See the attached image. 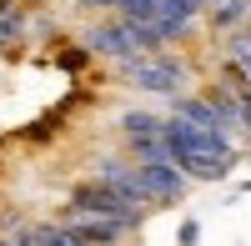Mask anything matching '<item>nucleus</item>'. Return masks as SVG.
Segmentation results:
<instances>
[{
  "label": "nucleus",
  "instance_id": "nucleus-2",
  "mask_svg": "<svg viewBox=\"0 0 251 246\" xmlns=\"http://www.w3.org/2000/svg\"><path fill=\"white\" fill-rule=\"evenodd\" d=\"M66 216H106V221H126V226H141V216L146 211H136L126 196H116L106 181H80V186H71V196H66Z\"/></svg>",
  "mask_w": 251,
  "mask_h": 246
},
{
  "label": "nucleus",
  "instance_id": "nucleus-1",
  "mask_svg": "<svg viewBox=\"0 0 251 246\" xmlns=\"http://www.w3.org/2000/svg\"><path fill=\"white\" fill-rule=\"evenodd\" d=\"M161 141H166L171 166H176L186 181L226 176V166L236 161L231 136H221V131H196V126H186L181 116H161Z\"/></svg>",
  "mask_w": 251,
  "mask_h": 246
},
{
  "label": "nucleus",
  "instance_id": "nucleus-5",
  "mask_svg": "<svg viewBox=\"0 0 251 246\" xmlns=\"http://www.w3.org/2000/svg\"><path fill=\"white\" fill-rule=\"evenodd\" d=\"M20 30H25V15H20V5H15V0H0V50L15 46Z\"/></svg>",
  "mask_w": 251,
  "mask_h": 246
},
{
  "label": "nucleus",
  "instance_id": "nucleus-6",
  "mask_svg": "<svg viewBox=\"0 0 251 246\" xmlns=\"http://www.w3.org/2000/svg\"><path fill=\"white\" fill-rule=\"evenodd\" d=\"M206 10H211V20H216V25H236V20H246V0H216V5H206Z\"/></svg>",
  "mask_w": 251,
  "mask_h": 246
},
{
  "label": "nucleus",
  "instance_id": "nucleus-4",
  "mask_svg": "<svg viewBox=\"0 0 251 246\" xmlns=\"http://www.w3.org/2000/svg\"><path fill=\"white\" fill-rule=\"evenodd\" d=\"M161 131V116H151V111H126L121 116V141L131 146V141H151Z\"/></svg>",
  "mask_w": 251,
  "mask_h": 246
},
{
  "label": "nucleus",
  "instance_id": "nucleus-3",
  "mask_svg": "<svg viewBox=\"0 0 251 246\" xmlns=\"http://www.w3.org/2000/svg\"><path fill=\"white\" fill-rule=\"evenodd\" d=\"M121 71H126V80H131L136 91H151V96H176L181 80H186V66H181L176 55H166V50L121 60Z\"/></svg>",
  "mask_w": 251,
  "mask_h": 246
}]
</instances>
